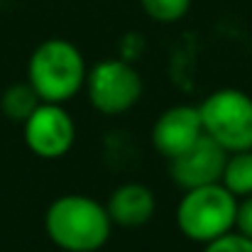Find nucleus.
Wrapping results in <instances>:
<instances>
[{
	"label": "nucleus",
	"instance_id": "obj_1",
	"mask_svg": "<svg viewBox=\"0 0 252 252\" xmlns=\"http://www.w3.org/2000/svg\"><path fill=\"white\" fill-rule=\"evenodd\" d=\"M44 233L64 252H98L113 235V220L105 203L84 193H64L47 206Z\"/></svg>",
	"mask_w": 252,
	"mask_h": 252
},
{
	"label": "nucleus",
	"instance_id": "obj_2",
	"mask_svg": "<svg viewBox=\"0 0 252 252\" xmlns=\"http://www.w3.org/2000/svg\"><path fill=\"white\" fill-rule=\"evenodd\" d=\"M86 59L81 49L62 37L44 39L27 62V84L34 88L42 103L64 105L86 84Z\"/></svg>",
	"mask_w": 252,
	"mask_h": 252
},
{
	"label": "nucleus",
	"instance_id": "obj_3",
	"mask_svg": "<svg viewBox=\"0 0 252 252\" xmlns=\"http://www.w3.org/2000/svg\"><path fill=\"white\" fill-rule=\"evenodd\" d=\"M238 198L218 181L184 191L176 206V228L191 243L208 245L235 230Z\"/></svg>",
	"mask_w": 252,
	"mask_h": 252
},
{
	"label": "nucleus",
	"instance_id": "obj_4",
	"mask_svg": "<svg viewBox=\"0 0 252 252\" xmlns=\"http://www.w3.org/2000/svg\"><path fill=\"white\" fill-rule=\"evenodd\" d=\"M203 135L225 152L252 150V95L240 88H218L201 105Z\"/></svg>",
	"mask_w": 252,
	"mask_h": 252
},
{
	"label": "nucleus",
	"instance_id": "obj_5",
	"mask_svg": "<svg viewBox=\"0 0 252 252\" xmlns=\"http://www.w3.org/2000/svg\"><path fill=\"white\" fill-rule=\"evenodd\" d=\"M84 88L88 103L100 115L113 118L125 115L140 103L145 93V81L132 64L123 59H103L88 69Z\"/></svg>",
	"mask_w": 252,
	"mask_h": 252
},
{
	"label": "nucleus",
	"instance_id": "obj_6",
	"mask_svg": "<svg viewBox=\"0 0 252 252\" xmlns=\"http://www.w3.org/2000/svg\"><path fill=\"white\" fill-rule=\"evenodd\" d=\"M27 150L39 159H62L76 142V123L59 103H39L37 110L22 123Z\"/></svg>",
	"mask_w": 252,
	"mask_h": 252
},
{
	"label": "nucleus",
	"instance_id": "obj_7",
	"mask_svg": "<svg viewBox=\"0 0 252 252\" xmlns=\"http://www.w3.org/2000/svg\"><path fill=\"white\" fill-rule=\"evenodd\" d=\"M152 147L157 150L159 157L174 159L179 155H184L189 147H193L201 137H203V123H201V113L198 105H171L167 110H162L152 125Z\"/></svg>",
	"mask_w": 252,
	"mask_h": 252
},
{
	"label": "nucleus",
	"instance_id": "obj_8",
	"mask_svg": "<svg viewBox=\"0 0 252 252\" xmlns=\"http://www.w3.org/2000/svg\"><path fill=\"white\" fill-rule=\"evenodd\" d=\"M225 159H228V152L220 145H216L208 135H203L184 155L169 159V179L184 191L218 184Z\"/></svg>",
	"mask_w": 252,
	"mask_h": 252
},
{
	"label": "nucleus",
	"instance_id": "obj_9",
	"mask_svg": "<svg viewBox=\"0 0 252 252\" xmlns=\"http://www.w3.org/2000/svg\"><path fill=\"white\" fill-rule=\"evenodd\" d=\"M105 211L118 228H142L157 211L155 191L140 181H125L113 189L105 201Z\"/></svg>",
	"mask_w": 252,
	"mask_h": 252
},
{
	"label": "nucleus",
	"instance_id": "obj_10",
	"mask_svg": "<svg viewBox=\"0 0 252 252\" xmlns=\"http://www.w3.org/2000/svg\"><path fill=\"white\" fill-rule=\"evenodd\" d=\"M220 184L240 201L252 196V150L228 152L225 167L220 174Z\"/></svg>",
	"mask_w": 252,
	"mask_h": 252
},
{
	"label": "nucleus",
	"instance_id": "obj_11",
	"mask_svg": "<svg viewBox=\"0 0 252 252\" xmlns=\"http://www.w3.org/2000/svg\"><path fill=\"white\" fill-rule=\"evenodd\" d=\"M39 95L34 93V88L22 81V84H12L7 86L0 95V108L5 113V118L15 120V123H25L39 105Z\"/></svg>",
	"mask_w": 252,
	"mask_h": 252
},
{
	"label": "nucleus",
	"instance_id": "obj_12",
	"mask_svg": "<svg viewBox=\"0 0 252 252\" xmlns=\"http://www.w3.org/2000/svg\"><path fill=\"white\" fill-rule=\"evenodd\" d=\"M142 12L162 25H171L186 17V12L191 10V0H140Z\"/></svg>",
	"mask_w": 252,
	"mask_h": 252
},
{
	"label": "nucleus",
	"instance_id": "obj_13",
	"mask_svg": "<svg viewBox=\"0 0 252 252\" xmlns=\"http://www.w3.org/2000/svg\"><path fill=\"white\" fill-rule=\"evenodd\" d=\"M203 252H252V240L245 238L243 233H238V230H230L223 238L208 243L203 248Z\"/></svg>",
	"mask_w": 252,
	"mask_h": 252
},
{
	"label": "nucleus",
	"instance_id": "obj_14",
	"mask_svg": "<svg viewBox=\"0 0 252 252\" xmlns=\"http://www.w3.org/2000/svg\"><path fill=\"white\" fill-rule=\"evenodd\" d=\"M235 230L243 233L245 238L252 240V196L240 198L238 203V218H235Z\"/></svg>",
	"mask_w": 252,
	"mask_h": 252
}]
</instances>
